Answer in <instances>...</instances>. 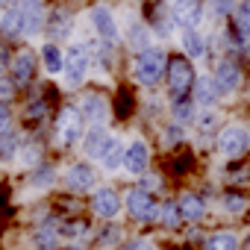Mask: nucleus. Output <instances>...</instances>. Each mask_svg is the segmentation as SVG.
<instances>
[{"mask_svg": "<svg viewBox=\"0 0 250 250\" xmlns=\"http://www.w3.org/2000/svg\"><path fill=\"white\" fill-rule=\"evenodd\" d=\"M159 200L162 197L139 188L136 183H130L127 188H124V221L130 224V229L153 232L156 229V218H159Z\"/></svg>", "mask_w": 250, "mask_h": 250, "instance_id": "1", "label": "nucleus"}, {"mask_svg": "<svg viewBox=\"0 0 250 250\" xmlns=\"http://www.w3.org/2000/svg\"><path fill=\"white\" fill-rule=\"evenodd\" d=\"M197 65L183 56L180 50L177 53H168V68H165V83H162V91H165V100H183V97H191V88L197 83Z\"/></svg>", "mask_w": 250, "mask_h": 250, "instance_id": "2", "label": "nucleus"}, {"mask_svg": "<svg viewBox=\"0 0 250 250\" xmlns=\"http://www.w3.org/2000/svg\"><path fill=\"white\" fill-rule=\"evenodd\" d=\"M165 68H168V50L162 44H153V47L133 56V80L145 91H159L162 88Z\"/></svg>", "mask_w": 250, "mask_h": 250, "instance_id": "3", "label": "nucleus"}, {"mask_svg": "<svg viewBox=\"0 0 250 250\" xmlns=\"http://www.w3.org/2000/svg\"><path fill=\"white\" fill-rule=\"evenodd\" d=\"M212 203L215 212L224 218L221 224H250V186H221Z\"/></svg>", "mask_w": 250, "mask_h": 250, "instance_id": "4", "label": "nucleus"}, {"mask_svg": "<svg viewBox=\"0 0 250 250\" xmlns=\"http://www.w3.org/2000/svg\"><path fill=\"white\" fill-rule=\"evenodd\" d=\"M180 215L186 221V227H212V215H215V203L212 197L197 188V186H186L180 191H174Z\"/></svg>", "mask_w": 250, "mask_h": 250, "instance_id": "5", "label": "nucleus"}, {"mask_svg": "<svg viewBox=\"0 0 250 250\" xmlns=\"http://www.w3.org/2000/svg\"><path fill=\"white\" fill-rule=\"evenodd\" d=\"M85 127L88 124L83 121L80 115V106L77 103H62L53 115V142L59 150H71L83 142L85 136Z\"/></svg>", "mask_w": 250, "mask_h": 250, "instance_id": "6", "label": "nucleus"}, {"mask_svg": "<svg viewBox=\"0 0 250 250\" xmlns=\"http://www.w3.org/2000/svg\"><path fill=\"white\" fill-rule=\"evenodd\" d=\"M103 171L94 165V162H88V159H74V162H68V168L62 171V177H59V183H62V188L68 191V194H74V197H88L100 183H103V177H100Z\"/></svg>", "mask_w": 250, "mask_h": 250, "instance_id": "7", "label": "nucleus"}, {"mask_svg": "<svg viewBox=\"0 0 250 250\" xmlns=\"http://www.w3.org/2000/svg\"><path fill=\"white\" fill-rule=\"evenodd\" d=\"M85 212L94 221H121L124 218V191L115 183H100L85 197Z\"/></svg>", "mask_w": 250, "mask_h": 250, "instance_id": "8", "label": "nucleus"}, {"mask_svg": "<svg viewBox=\"0 0 250 250\" xmlns=\"http://www.w3.org/2000/svg\"><path fill=\"white\" fill-rule=\"evenodd\" d=\"M215 153L224 159H247L250 156V127L247 124H221V130L215 136Z\"/></svg>", "mask_w": 250, "mask_h": 250, "instance_id": "9", "label": "nucleus"}, {"mask_svg": "<svg viewBox=\"0 0 250 250\" xmlns=\"http://www.w3.org/2000/svg\"><path fill=\"white\" fill-rule=\"evenodd\" d=\"M209 77H212V83H215L221 100L238 94V91L244 88V80H247V77H244V65L235 62V59H229V56H215V62H212V68H209Z\"/></svg>", "mask_w": 250, "mask_h": 250, "instance_id": "10", "label": "nucleus"}, {"mask_svg": "<svg viewBox=\"0 0 250 250\" xmlns=\"http://www.w3.org/2000/svg\"><path fill=\"white\" fill-rule=\"evenodd\" d=\"M91 71V53L85 42H71L65 47V65H62V80L68 88H83Z\"/></svg>", "mask_w": 250, "mask_h": 250, "instance_id": "11", "label": "nucleus"}, {"mask_svg": "<svg viewBox=\"0 0 250 250\" xmlns=\"http://www.w3.org/2000/svg\"><path fill=\"white\" fill-rule=\"evenodd\" d=\"M168 18H171L177 33L200 30V24L206 21V0H171Z\"/></svg>", "mask_w": 250, "mask_h": 250, "instance_id": "12", "label": "nucleus"}, {"mask_svg": "<svg viewBox=\"0 0 250 250\" xmlns=\"http://www.w3.org/2000/svg\"><path fill=\"white\" fill-rule=\"evenodd\" d=\"M150 168H153V147H150V142L142 139V136L130 139L127 147H124V165H121V171L127 174L130 180H139Z\"/></svg>", "mask_w": 250, "mask_h": 250, "instance_id": "13", "label": "nucleus"}, {"mask_svg": "<svg viewBox=\"0 0 250 250\" xmlns=\"http://www.w3.org/2000/svg\"><path fill=\"white\" fill-rule=\"evenodd\" d=\"M80 106V115L88 127H97V124H106L112 118V100L100 91V88H85L77 100Z\"/></svg>", "mask_w": 250, "mask_h": 250, "instance_id": "14", "label": "nucleus"}, {"mask_svg": "<svg viewBox=\"0 0 250 250\" xmlns=\"http://www.w3.org/2000/svg\"><path fill=\"white\" fill-rule=\"evenodd\" d=\"M39 53L33 50V47H21V50H15V56H12V65H9V80L18 85V91L21 88H30L33 83H36V77H39Z\"/></svg>", "mask_w": 250, "mask_h": 250, "instance_id": "15", "label": "nucleus"}, {"mask_svg": "<svg viewBox=\"0 0 250 250\" xmlns=\"http://www.w3.org/2000/svg\"><path fill=\"white\" fill-rule=\"evenodd\" d=\"M133 229L127 221H97L94 224V232L88 238V247H100V250H118L124 244V238H127Z\"/></svg>", "mask_w": 250, "mask_h": 250, "instance_id": "16", "label": "nucleus"}, {"mask_svg": "<svg viewBox=\"0 0 250 250\" xmlns=\"http://www.w3.org/2000/svg\"><path fill=\"white\" fill-rule=\"evenodd\" d=\"M88 24H91V30H94V39L121 47V27H118V18H115V12H112L109 6L94 3V6L88 9Z\"/></svg>", "mask_w": 250, "mask_h": 250, "instance_id": "17", "label": "nucleus"}, {"mask_svg": "<svg viewBox=\"0 0 250 250\" xmlns=\"http://www.w3.org/2000/svg\"><path fill=\"white\" fill-rule=\"evenodd\" d=\"M183 229H186V221H183L180 206H177V197L171 191V194H165L159 200V218H156V229L153 232L162 235V238H180Z\"/></svg>", "mask_w": 250, "mask_h": 250, "instance_id": "18", "label": "nucleus"}, {"mask_svg": "<svg viewBox=\"0 0 250 250\" xmlns=\"http://www.w3.org/2000/svg\"><path fill=\"white\" fill-rule=\"evenodd\" d=\"M238 244H241V227L215 221L206 229V238H203L200 250H238Z\"/></svg>", "mask_w": 250, "mask_h": 250, "instance_id": "19", "label": "nucleus"}, {"mask_svg": "<svg viewBox=\"0 0 250 250\" xmlns=\"http://www.w3.org/2000/svg\"><path fill=\"white\" fill-rule=\"evenodd\" d=\"M74 27H77L74 12L59 6V9H50V12H47V21H44V36H47V42L62 44V42H68V39L74 36Z\"/></svg>", "mask_w": 250, "mask_h": 250, "instance_id": "20", "label": "nucleus"}, {"mask_svg": "<svg viewBox=\"0 0 250 250\" xmlns=\"http://www.w3.org/2000/svg\"><path fill=\"white\" fill-rule=\"evenodd\" d=\"M94 224L97 221L88 212H74V215H65L59 221V235H62V241H85L88 244V238L94 232Z\"/></svg>", "mask_w": 250, "mask_h": 250, "instance_id": "21", "label": "nucleus"}, {"mask_svg": "<svg viewBox=\"0 0 250 250\" xmlns=\"http://www.w3.org/2000/svg\"><path fill=\"white\" fill-rule=\"evenodd\" d=\"M112 130L106 127V124H97V127H85V136H83V142H80V150H83V159H88V162H100V156H103V150L109 147V142H112Z\"/></svg>", "mask_w": 250, "mask_h": 250, "instance_id": "22", "label": "nucleus"}, {"mask_svg": "<svg viewBox=\"0 0 250 250\" xmlns=\"http://www.w3.org/2000/svg\"><path fill=\"white\" fill-rule=\"evenodd\" d=\"M121 44L136 56V53L153 47V33H150V27L142 18H133V21H127V27H124V33H121Z\"/></svg>", "mask_w": 250, "mask_h": 250, "instance_id": "23", "label": "nucleus"}, {"mask_svg": "<svg viewBox=\"0 0 250 250\" xmlns=\"http://www.w3.org/2000/svg\"><path fill=\"white\" fill-rule=\"evenodd\" d=\"M59 168H56V162L53 159H42L39 165H33L30 171H27V186L33 188V191H50L56 183H59Z\"/></svg>", "mask_w": 250, "mask_h": 250, "instance_id": "24", "label": "nucleus"}, {"mask_svg": "<svg viewBox=\"0 0 250 250\" xmlns=\"http://www.w3.org/2000/svg\"><path fill=\"white\" fill-rule=\"evenodd\" d=\"M0 42H6V44L24 42V9H21V3L6 6L3 15H0Z\"/></svg>", "mask_w": 250, "mask_h": 250, "instance_id": "25", "label": "nucleus"}, {"mask_svg": "<svg viewBox=\"0 0 250 250\" xmlns=\"http://www.w3.org/2000/svg\"><path fill=\"white\" fill-rule=\"evenodd\" d=\"M24 39L44 36V21H47V6L44 0H24Z\"/></svg>", "mask_w": 250, "mask_h": 250, "instance_id": "26", "label": "nucleus"}, {"mask_svg": "<svg viewBox=\"0 0 250 250\" xmlns=\"http://www.w3.org/2000/svg\"><path fill=\"white\" fill-rule=\"evenodd\" d=\"M53 115V103H50V94H33L24 106V124L30 130H39L42 124Z\"/></svg>", "mask_w": 250, "mask_h": 250, "instance_id": "27", "label": "nucleus"}, {"mask_svg": "<svg viewBox=\"0 0 250 250\" xmlns=\"http://www.w3.org/2000/svg\"><path fill=\"white\" fill-rule=\"evenodd\" d=\"M159 142H162V147H165L168 153H177V150L188 147V142H191V130L183 127V124H174V121L168 118V121L162 124V130H159Z\"/></svg>", "mask_w": 250, "mask_h": 250, "instance_id": "28", "label": "nucleus"}, {"mask_svg": "<svg viewBox=\"0 0 250 250\" xmlns=\"http://www.w3.org/2000/svg\"><path fill=\"white\" fill-rule=\"evenodd\" d=\"M180 53L197 65L209 56V39L200 30H186V33H180Z\"/></svg>", "mask_w": 250, "mask_h": 250, "instance_id": "29", "label": "nucleus"}, {"mask_svg": "<svg viewBox=\"0 0 250 250\" xmlns=\"http://www.w3.org/2000/svg\"><path fill=\"white\" fill-rule=\"evenodd\" d=\"M191 100L197 103L200 112H203V109H218L221 97H218V88H215L209 71H206V74H197V83H194V88H191Z\"/></svg>", "mask_w": 250, "mask_h": 250, "instance_id": "30", "label": "nucleus"}, {"mask_svg": "<svg viewBox=\"0 0 250 250\" xmlns=\"http://www.w3.org/2000/svg\"><path fill=\"white\" fill-rule=\"evenodd\" d=\"M221 183L224 186H250V156L247 159H224Z\"/></svg>", "mask_w": 250, "mask_h": 250, "instance_id": "31", "label": "nucleus"}, {"mask_svg": "<svg viewBox=\"0 0 250 250\" xmlns=\"http://www.w3.org/2000/svg\"><path fill=\"white\" fill-rule=\"evenodd\" d=\"M39 62H42V68L50 77H59L62 74V65H65V47L56 44V42H44L39 47Z\"/></svg>", "mask_w": 250, "mask_h": 250, "instance_id": "32", "label": "nucleus"}, {"mask_svg": "<svg viewBox=\"0 0 250 250\" xmlns=\"http://www.w3.org/2000/svg\"><path fill=\"white\" fill-rule=\"evenodd\" d=\"M124 139L121 136H112V142H109V147L103 150V156H100V162H97V168L103 171V174H118L121 171V165H124Z\"/></svg>", "mask_w": 250, "mask_h": 250, "instance_id": "33", "label": "nucleus"}, {"mask_svg": "<svg viewBox=\"0 0 250 250\" xmlns=\"http://www.w3.org/2000/svg\"><path fill=\"white\" fill-rule=\"evenodd\" d=\"M168 115H171L174 124H183V127L191 130L194 121H197V115H200V109H197V103L191 97H183V100H171L168 103Z\"/></svg>", "mask_w": 250, "mask_h": 250, "instance_id": "34", "label": "nucleus"}, {"mask_svg": "<svg viewBox=\"0 0 250 250\" xmlns=\"http://www.w3.org/2000/svg\"><path fill=\"white\" fill-rule=\"evenodd\" d=\"M42 159H47L44 156V142L39 139V133H30V136H24V145H21V153H18V162L30 171L33 165H39Z\"/></svg>", "mask_w": 250, "mask_h": 250, "instance_id": "35", "label": "nucleus"}, {"mask_svg": "<svg viewBox=\"0 0 250 250\" xmlns=\"http://www.w3.org/2000/svg\"><path fill=\"white\" fill-rule=\"evenodd\" d=\"M162 235L156 232H142V229H133L127 238H124V244L118 250H162Z\"/></svg>", "mask_w": 250, "mask_h": 250, "instance_id": "36", "label": "nucleus"}, {"mask_svg": "<svg viewBox=\"0 0 250 250\" xmlns=\"http://www.w3.org/2000/svg\"><path fill=\"white\" fill-rule=\"evenodd\" d=\"M194 165H197V156H194V150H188V147H183V150H177V153H171V177L174 180H186V177H191L194 174Z\"/></svg>", "mask_w": 250, "mask_h": 250, "instance_id": "37", "label": "nucleus"}, {"mask_svg": "<svg viewBox=\"0 0 250 250\" xmlns=\"http://www.w3.org/2000/svg\"><path fill=\"white\" fill-rule=\"evenodd\" d=\"M136 109H139V103H136L133 88H118V94L112 100V118L115 121H127V118L136 115Z\"/></svg>", "mask_w": 250, "mask_h": 250, "instance_id": "38", "label": "nucleus"}, {"mask_svg": "<svg viewBox=\"0 0 250 250\" xmlns=\"http://www.w3.org/2000/svg\"><path fill=\"white\" fill-rule=\"evenodd\" d=\"M21 145H24V133L21 130H9L0 136V162L9 165V162H18V153H21Z\"/></svg>", "mask_w": 250, "mask_h": 250, "instance_id": "39", "label": "nucleus"}, {"mask_svg": "<svg viewBox=\"0 0 250 250\" xmlns=\"http://www.w3.org/2000/svg\"><path fill=\"white\" fill-rule=\"evenodd\" d=\"M139 188H145V191H150V194H156V197H165V194H171V188H168V177L162 174V171H156V168H150V171H145L139 180H133Z\"/></svg>", "mask_w": 250, "mask_h": 250, "instance_id": "40", "label": "nucleus"}, {"mask_svg": "<svg viewBox=\"0 0 250 250\" xmlns=\"http://www.w3.org/2000/svg\"><path fill=\"white\" fill-rule=\"evenodd\" d=\"M229 27H232L244 42H250V0H238V3H235V12H232V18H229Z\"/></svg>", "mask_w": 250, "mask_h": 250, "instance_id": "41", "label": "nucleus"}, {"mask_svg": "<svg viewBox=\"0 0 250 250\" xmlns=\"http://www.w3.org/2000/svg\"><path fill=\"white\" fill-rule=\"evenodd\" d=\"M235 3H238V0H206V18H212L215 27H218V24H224V21L232 18Z\"/></svg>", "mask_w": 250, "mask_h": 250, "instance_id": "42", "label": "nucleus"}, {"mask_svg": "<svg viewBox=\"0 0 250 250\" xmlns=\"http://www.w3.org/2000/svg\"><path fill=\"white\" fill-rule=\"evenodd\" d=\"M206 229H209V227H186L180 238H183L186 244H191V247L200 250V244H203V238H206Z\"/></svg>", "mask_w": 250, "mask_h": 250, "instance_id": "43", "label": "nucleus"}, {"mask_svg": "<svg viewBox=\"0 0 250 250\" xmlns=\"http://www.w3.org/2000/svg\"><path fill=\"white\" fill-rule=\"evenodd\" d=\"M18 94V85L9 80V74H0V103H12Z\"/></svg>", "mask_w": 250, "mask_h": 250, "instance_id": "44", "label": "nucleus"}, {"mask_svg": "<svg viewBox=\"0 0 250 250\" xmlns=\"http://www.w3.org/2000/svg\"><path fill=\"white\" fill-rule=\"evenodd\" d=\"M15 127V112H12V103H0V136L9 133Z\"/></svg>", "mask_w": 250, "mask_h": 250, "instance_id": "45", "label": "nucleus"}, {"mask_svg": "<svg viewBox=\"0 0 250 250\" xmlns=\"http://www.w3.org/2000/svg\"><path fill=\"white\" fill-rule=\"evenodd\" d=\"M12 56H15V50H12V44H6V42H0V74H9V65H12Z\"/></svg>", "mask_w": 250, "mask_h": 250, "instance_id": "46", "label": "nucleus"}, {"mask_svg": "<svg viewBox=\"0 0 250 250\" xmlns=\"http://www.w3.org/2000/svg\"><path fill=\"white\" fill-rule=\"evenodd\" d=\"M162 250H197V247L186 244L183 238H165V241H162Z\"/></svg>", "mask_w": 250, "mask_h": 250, "instance_id": "47", "label": "nucleus"}, {"mask_svg": "<svg viewBox=\"0 0 250 250\" xmlns=\"http://www.w3.org/2000/svg\"><path fill=\"white\" fill-rule=\"evenodd\" d=\"M59 250H91V247H88L85 241H62Z\"/></svg>", "mask_w": 250, "mask_h": 250, "instance_id": "48", "label": "nucleus"}, {"mask_svg": "<svg viewBox=\"0 0 250 250\" xmlns=\"http://www.w3.org/2000/svg\"><path fill=\"white\" fill-rule=\"evenodd\" d=\"M238 250H250V224L241 227V244H238Z\"/></svg>", "mask_w": 250, "mask_h": 250, "instance_id": "49", "label": "nucleus"}, {"mask_svg": "<svg viewBox=\"0 0 250 250\" xmlns=\"http://www.w3.org/2000/svg\"><path fill=\"white\" fill-rule=\"evenodd\" d=\"M3 6H18V3H24V0H0Z\"/></svg>", "mask_w": 250, "mask_h": 250, "instance_id": "50", "label": "nucleus"}, {"mask_svg": "<svg viewBox=\"0 0 250 250\" xmlns=\"http://www.w3.org/2000/svg\"><path fill=\"white\" fill-rule=\"evenodd\" d=\"M244 91H247V94H250V77H247V80H244Z\"/></svg>", "mask_w": 250, "mask_h": 250, "instance_id": "51", "label": "nucleus"}, {"mask_svg": "<svg viewBox=\"0 0 250 250\" xmlns=\"http://www.w3.org/2000/svg\"><path fill=\"white\" fill-rule=\"evenodd\" d=\"M3 9H6V6H3V3H0V15H3Z\"/></svg>", "mask_w": 250, "mask_h": 250, "instance_id": "52", "label": "nucleus"}, {"mask_svg": "<svg viewBox=\"0 0 250 250\" xmlns=\"http://www.w3.org/2000/svg\"><path fill=\"white\" fill-rule=\"evenodd\" d=\"M91 250H100V247H91Z\"/></svg>", "mask_w": 250, "mask_h": 250, "instance_id": "53", "label": "nucleus"}]
</instances>
